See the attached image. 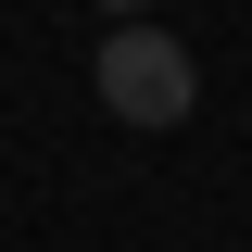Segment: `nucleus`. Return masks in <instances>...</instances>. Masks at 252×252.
<instances>
[{
	"mask_svg": "<svg viewBox=\"0 0 252 252\" xmlns=\"http://www.w3.org/2000/svg\"><path fill=\"white\" fill-rule=\"evenodd\" d=\"M89 76H101V114H114V126H177L189 89H202V76H189V51H177L164 26H114Z\"/></svg>",
	"mask_w": 252,
	"mask_h": 252,
	"instance_id": "f257e3e1",
	"label": "nucleus"
},
{
	"mask_svg": "<svg viewBox=\"0 0 252 252\" xmlns=\"http://www.w3.org/2000/svg\"><path fill=\"white\" fill-rule=\"evenodd\" d=\"M101 13H114V26H139V13H152V0H101Z\"/></svg>",
	"mask_w": 252,
	"mask_h": 252,
	"instance_id": "f03ea898",
	"label": "nucleus"
}]
</instances>
